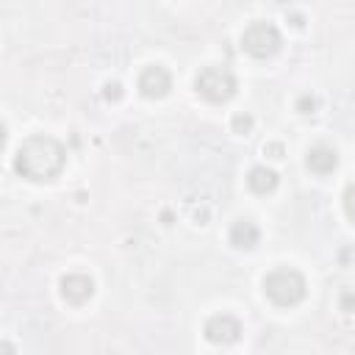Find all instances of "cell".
<instances>
[{"instance_id": "277c9868", "label": "cell", "mask_w": 355, "mask_h": 355, "mask_svg": "<svg viewBox=\"0 0 355 355\" xmlns=\"http://www.w3.org/2000/svg\"><path fill=\"white\" fill-rule=\"evenodd\" d=\"M241 47L252 55V58H272L280 50V31L272 22H250L241 33Z\"/></svg>"}, {"instance_id": "2e32d148", "label": "cell", "mask_w": 355, "mask_h": 355, "mask_svg": "<svg viewBox=\"0 0 355 355\" xmlns=\"http://www.w3.org/2000/svg\"><path fill=\"white\" fill-rule=\"evenodd\" d=\"M263 153H269L272 158H280V155H283V144H266Z\"/></svg>"}, {"instance_id": "ba28073f", "label": "cell", "mask_w": 355, "mask_h": 355, "mask_svg": "<svg viewBox=\"0 0 355 355\" xmlns=\"http://www.w3.org/2000/svg\"><path fill=\"white\" fill-rule=\"evenodd\" d=\"M305 164H308V169L316 172V175H330V172L338 166V153H336V147H330V144H313V147L308 150V155H305Z\"/></svg>"}, {"instance_id": "5b68a950", "label": "cell", "mask_w": 355, "mask_h": 355, "mask_svg": "<svg viewBox=\"0 0 355 355\" xmlns=\"http://www.w3.org/2000/svg\"><path fill=\"white\" fill-rule=\"evenodd\" d=\"M169 89H172V75L161 64H153V67L141 69V75H139V92L144 97L158 100V97L169 94Z\"/></svg>"}, {"instance_id": "8fae6325", "label": "cell", "mask_w": 355, "mask_h": 355, "mask_svg": "<svg viewBox=\"0 0 355 355\" xmlns=\"http://www.w3.org/2000/svg\"><path fill=\"white\" fill-rule=\"evenodd\" d=\"M344 214L355 222V183H349L344 191Z\"/></svg>"}, {"instance_id": "3957f363", "label": "cell", "mask_w": 355, "mask_h": 355, "mask_svg": "<svg viewBox=\"0 0 355 355\" xmlns=\"http://www.w3.org/2000/svg\"><path fill=\"white\" fill-rule=\"evenodd\" d=\"M194 89L208 103H227L236 94V78L227 67H202L194 78Z\"/></svg>"}, {"instance_id": "5bb4252c", "label": "cell", "mask_w": 355, "mask_h": 355, "mask_svg": "<svg viewBox=\"0 0 355 355\" xmlns=\"http://www.w3.org/2000/svg\"><path fill=\"white\" fill-rule=\"evenodd\" d=\"M103 94H105V100L116 103V100H122V86H119L116 80H108V83L103 86Z\"/></svg>"}, {"instance_id": "52a82bcc", "label": "cell", "mask_w": 355, "mask_h": 355, "mask_svg": "<svg viewBox=\"0 0 355 355\" xmlns=\"http://www.w3.org/2000/svg\"><path fill=\"white\" fill-rule=\"evenodd\" d=\"M58 286H61V297H64L67 302H72V305H80V302H86V300L94 294L92 277H89V275H80V272L64 275Z\"/></svg>"}, {"instance_id": "9c48e42d", "label": "cell", "mask_w": 355, "mask_h": 355, "mask_svg": "<svg viewBox=\"0 0 355 355\" xmlns=\"http://www.w3.org/2000/svg\"><path fill=\"white\" fill-rule=\"evenodd\" d=\"M227 239H230V244L236 250H252L258 244V239H261V230H258V225L252 219H236L230 225V230H227Z\"/></svg>"}, {"instance_id": "9a60e30c", "label": "cell", "mask_w": 355, "mask_h": 355, "mask_svg": "<svg viewBox=\"0 0 355 355\" xmlns=\"http://www.w3.org/2000/svg\"><path fill=\"white\" fill-rule=\"evenodd\" d=\"M297 111H300V114H313V111H316V97L302 94V97L297 100Z\"/></svg>"}, {"instance_id": "7a4b0ae2", "label": "cell", "mask_w": 355, "mask_h": 355, "mask_svg": "<svg viewBox=\"0 0 355 355\" xmlns=\"http://www.w3.org/2000/svg\"><path fill=\"white\" fill-rule=\"evenodd\" d=\"M305 291H308L305 277L291 266H277L263 277V294L280 308H291V305L302 302Z\"/></svg>"}, {"instance_id": "6da1fadb", "label": "cell", "mask_w": 355, "mask_h": 355, "mask_svg": "<svg viewBox=\"0 0 355 355\" xmlns=\"http://www.w3.org/2000/svg\"><path fill=\"white\" fill-rule=\"evenodd\" d=\"M67 161V150L53 136H31L14 155L17 175L28 180H53Z\"/></svg>"}, {"instance_id": "7c38bea8", "label": "cell", "mask_w": 355, "mask_h": 355, "mask_svg": "<svg viewBox=\"0 0 355 355\" xmlns=\"http://www.w3.org/2000/svg\"><path fill=\"white\" fill-rule=\"evenodd\" d=\"M233 130L236 133H250L252 130V116L250 114H236L233 116Z\"/></svg>"}, {"instance_id": "4fadbf2b", "label": "cell", "mask_w": 355, "mask_h": 355, "mask_svg": "<svg viewBox=\"0 0 355 355\" xmlns=\"http://www.w3.org/2000/svg\"><path fill=\"white\" fill-rule=\"evenodd\" d=\"M338 308H341L344 313H352V311H355V291L344 288V291H341V297H338Z\"/></svg>"}, {"instance_id": "30bf717a", "label": "cell", "mask_w": 355, "mask_h": 355, "mask_svg": "<svg viewBox=\"0 0 355 355\" xmlns=\"http://www.w3.org/2000/svg\"><path fill=\"white\" fill-rule=\"evenodd\" d=\"M247 186L255 194H269V191L277 189V172L269 169V166H252L250 175H247Z\"/></svg>"}, {"instance_id": "8992f818", "label": "cell", "mask_w": 355, "mask_h": 355, "mask_svg": "<svg viewBox=\"0 0 355 355\" xmlns=\"http://www.w3.org/2000/svg\"><path fill=\"white\" fill-rule=\"evenodd\" d=\"M239 333H241V324L230 313H216L205 322V338L211 344H233L239 338Z\"/></svg>"}]
</instances>
